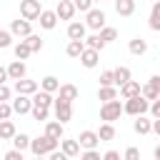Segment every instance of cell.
<instances>
[{"label":"cell","mask_w":160,"mask_h":160,"mask_svg":"<svg viewBox=\"0 0 160 160\" xmlns=\"http://www.w3.org/2000/svg\"><path fill=\"white\" fill-rule=\"evenodd\" d=\"M148 25H150V30L160 32V0L152 2V10H150V18H148Z\"/></svg>","instance_id":"7402d4cb"},{"label":"cell","mask_w":160,"mask_h":160,"mask_svg":"<svg viewBox=\"0 0 160 160\" xmlns=\"http://www.w3.org/2000/svg\"><path fill=\"white\" fill-rule=\"evenodd\" d=\"M10 105H12V112L15 115H25V112L32 110V98L30 95H18L15 100H10Z\"/></svg>","instance_id":"52a82bcc"},{"label":"cell","mask_w":160,"mask_h":160,"mask_svg":"<svg viewBox=\"0 0 160 160\" xmlns=\"http://www.w3.org/2000/svg\"><path fill=\"white\" fill-rule=\"evenodd\" d=\"M115 85V72L112 70H102L100 72V88H110Z\"/></svg>","instance_id":"d590c367"},{"label":"cell","mask_w":160,"mask_h":160,"mask_svg":"<svg viewBox=\"0 0 160 160\" xmlns=\"http://www.w3.org/2000/svg\"><path fill=\"white\" fill-rule=\"evenodd\" d=\"M105 45H108V42L100 38V32H95V35H88V38H85V48H92V50H98V52H100Z\"/></svg>","instance_id":"4dcf8cb0"},{"label":"cell","mask_w":160,"mask_h":160,"mask_svg":"<svg viewBox=\"0 0 160 160\" xmlns=\"http://www.w3.org/2000/svg\"><path fill=\"white\" fill-rule=\"evenodd\" d=\"M98 98H100L102 102L118 100V88H115V85H110V88H100V90H98Z\"/></svg>","instance_id":"d6a6232c"},{"label":"cell","mask_w":160,"mask_h":160,"mask_svg":"<svg viewBox=\"0 0 160 160\" xmlns=\"http://www.w3.org/2000/svg\"><path fill=\"white\" fill-rule=\"evenodd\" d=\"M8 75H10V80H22V78L28 75V65H25L22 60H12V62L8 65Z\"/></svg>","instance_id":"4fadbf2b"},{"label":"cell","mask_w":160,"mask_h":160,"mask_svg":"<svg viewBox=\"0 0 160 160\" xmlns=\"http://www.w3.org/2000/svg\"><path fill=\"white\" fill-rule=\"evenodd\" d=\"M30 142H32V138L25 135V132H15V138H12V148L15 150H28Z\"/></svg>","instance_id":"f546056e"},{"label":"cell","mask_w":160,"mask_h":160,"mask_svg":"<svg viewBox=\"0 0 160 160\" xmlns=\"http://www.w3.org/2000/svg\"><path fill=\"white\" fill-rule=\"evenodd\" d=\"M152 132L160 138V118H158V120H152Z\"/></svg>","instance_id":"f907efd6"},{"label":"cell","mask_w":160,"mask_h":160,"mask_svg":"<svg viewBox=\"0 0 160 160\" xmlns=\"http://www.w3.org/2000/svg\"><path fill=\"white\" fill-rule=\"evenodd\" d=\"M45 135H50L55 140H62V122L60 120H48L45 122Z\"/></svg>","instance_id":"44dd1931"},{"label":"cell","mask_w":160,"mask_h":160,"mask_svg":"<svg viewBox=\"0 0 160 160\" xmlns=\"http://www.w3.org/2000/svg\"><path fill=\"white\" fill-rule=\"evenodd\" d=\"M122 108H125V112H128V115L138 118V115H145V112L150 110V100H145L142 95H138V98L125 100V102H122Z\"/></svg>","instance_id":"7a4b0ae2"},{"label":"cell","mask_w":160,"mask_h":160,"mask_svg":"<svg viewBox=\"0 0 160 160\" xmlns=\"http://www.w3.org/2000/svg\"><path fill=\"white\" fill-rule=\"evenodd\" d=\"M95 2H105V0H95Z\"/></svg>","instance_id":"11a10c76"},{"label":"cell","mask_w":160,"mask_h":160,"mask_svg":"<svg viewBox=\"0 0 160 160\" xmlns=\"http://www.w3.org/2000/svg\"><path fill=\"white\" fill-rule=\"evenodd\" d=\"M5 160H22V150H15V148L8 150L5 152Z\"/></svg>","instance_id":"f6af8a7d"},{"label":"cell","mask_w":160,"mask_h":160,"mask_svg":"<svg viewBox=\"0 0 160 160\" xmlns=\"http://www.w3.org/2000/svg\"><path fill=\"white\" fill-rule=\"evenodd\" d=\"M150 112H152V118H155V120L160 118V98H158V100H152V105H150Z\"/></svg>","instance_id":"bcb514c9"},{"label":"cell","mask_w":160,"mask_h":160,"mask_svg":"<svg viewBox=\"0 0 160 160\" xmlns=\"http://www.w3.org/2000/svg\"><path fill=\"white\" fill-rule=\"evenodd\" d=\"M112 72H115V88H120V85H125L128 80H132V78H130V68H125V65L115 68Z\"/></svg>","instance_id":"83f0119b"},{"label":"cell","mask_w":160,"mask_h":160,"mask_svg":"<svg viewBox=\"0 0 160 160\" xmlns=\"http://www.w3.org/2000/svg\"><path fill=\"white\" fill-rule=\"evenodd\" d=\"M78 142H80V148H85V150H95L98 142H100V135H98L95 130H82V132L78 135Z\"/></svg>","instance_id":"ba28073f"},{"label":"cell","mask_w":160,"mask_h":160,"mask_svg":"<svg viewBox=\"0 0 160 160\" xmlns=\"http://www.w3.org/2000/svg\"><path fill=\"white\" fill-rule=\"evenodd\" d=\"M122 160H140V150L138 148H128L125 155H122Z\"/></svg>","instance_id":"b9f144b4"},{"label":"cell","mask_w":160,"mask_h":160,"mask_svg":"<svg viewBox=\"0 0 160 160\" xmlns=\"http://www.w3.org/2000/svg\"><path fill=\"white\" fill-rule=\"evenodd\" d=\"M52 102H55V98H52V92H45V90H38V92L32 95V105H38V108H52Z\"/></svg>","instance_id":"e0dca14e"},{"label":"cell","mask_w":160,"mask_h":160,"mask_svg":"<svg viewBox=\"0 0 160 160\" xmlns=\"http://www.w3.org/2000/svg\"><path fill=\"white\" fill-rule=\"evenodd\" d=\"M40 12H42L40 0H20V18H25V20H38Z\"/></svg>","instance_id":"5b68a950"},{"label":"cell","mask_w":160,"mask_h":160,"mask_svg":"<svg viewBox=\"0 0 160 160\" xmlns=\"http://www.w3.org/2000/svg\"><path fill=\"white\" fill-rule=\"evenodd\" d=\"M58 98H62V100H68V102H72L75 98H78V88L75 85H60V90H58Z\"/></svg>","instance_id":"f1b7e54d"},{"label":"cell","mask_w":160,"mask_h":160,"mask_svg":"<svg viewBox=\"0 0 160 160\" xmlns=\"http://www.w3.org/2000/svg\"><path fill=\"white\" fill-rule=\"evenodd\" d=\"M102 160H122V158H120V152H118V150H108V152L102 155Z\"/></svg>","instance_id":"c3c4849f"},{"label":"cell","mask_w":160,"mask_h":160,"mask_svg":"<svg viewBox=\"0 0 160 160\" xmlns=\"http://www.w3.org/2000/svg\"><path fill=\"white\" fill-rule=\"evenodd\" d=\"M10 32H12V35H18V38H28V35L32 32V25H30V20L18 18V20H12V22H10Z\"/></svg>","instance_id":"9c48e42d"},{"label":"cell","mask_w":160,"mask_h":160,"mask_svg":"<svg viewBox=\"0 0 160 160\" xmlns=\"http://www.w3.org/2000/svg\"><path fill=\"white\" fill-rule=\"evenodd\" d=\"M55 12H58L60 20H72V15H75V5H72V0H60L58 8H55Z\"/></svg>","instance_id":"5bb4252c"},{"label":"cell","mask_w":160,"mask_h":160,"mask_svg":"<svg viewBox=\"0 0 160 160\" xmlns=\"http://www.w3.org/2000/svg\"><path fill=\"white\" fill-rule=\"evenodd\" d=\"M38 90H40V85H38L35 80H28V78L15 80V92H18V95H30V98H32Z\"/></svg>","instance_id":"30bf717a"},{"label":"cell","mask_w":160,"mask_h":160,"mask_svg":"<svg viewBox=\"0 0 160 160\" xmlns=\"http://www.w3.org/2000/svg\"><path fill=\"white\" fill-rule=\"evenodd\" d=\"M35 160H45V155H38V158H35Z\"/></svg>","instance_id":"f5cc1de1"},{"label":"cell","mask_w":160,"mask_h":160,"mask_svg":"<svg viewBox=\"0 0 160 160\" xmlns=\"http://www.w3.org/2000/svg\"><path fill=\"white\" fill-rule=\"evenodd\" d=\"M52 112H55V120H60V122L65 125V122L72 118V102H68V100H62V98H55Z\"/></svg>","instance_id":"277c9868"},{"label":"cell","mask_w":160,"mask_h":160,"mask_svg":"<svg viewBox=\"0 0 160 160\" xmlns=\"http://www.w3.org/2000/svg\"><path fill=\"white\" fill-rule=\"evenodd\" d=\"M40 90H45V92H58V90H60V80H58L55 75H45V78L40 80Z\"/></svg>","instance_id":"cb8c5ba5"},{"label":"cell","mask_w":160,"mask_h":160,"mask_svg":"<svg viewBox=\"0 0 160 160\" xmlns=\"http://www.w3.org/2000/svg\"><path fill=\"white\" fill-rule=\"evenodd\" d=\"M158 88H160V75H158Z\"/></svg>","instance_id":"db71d44e"},{"label":"cell","mask_w":160,"mask_h":160,"mask_svg":"<svg viewBox=\"0 0 160 160\" xmlns=\"http://www.w3.org/2000/svg\"><path fill=\"white\" fill-rule=\"evenodd\" d=\"M12 45V32L10 30H0V48H10Z\"/></svg>","instance_id":"ab89813d"},{"label":"cell","mask_w":160,"mask_h":160,"mask_svg":"<svg viewBox=\"0 0 160 160\" xmlns=\"http://www.w3.org/2000/svg\"><path fill=\"white\" fill-rule=\"evenodd\" d=\"M98 135H100V142L112 140V138H115V128H112V122H102L100 130H98Z\"/></svg>","instance_id":"836d02e7"},{"label":"cell","mask_w":160,"mask_h":160,"mask_svg":"<svg viewBox=\"0 0 160 160\" xmlns=\"http://www.w3.org/2000/svg\"><path fill=\"white\" fill-rule=\"evenodd\" d=\"M12 52H15V58H18V60H28V58L32 55V50H30V45H28L25 40H20V42L12 48Z\"/></svg>","instance_id":"1f68e13d"},{"label":"cell","mask_w":160,"mask_h":160,"mask_svg":"<svg viewBox=\"0 0 160 160\" xmlns=\"http://www.w3.org/2000/svg\"><path fill=\"white\" fill-rule=\"evenodd\" d=\"M12 115V105L10 102H0V120H10Z\"/></svg>","instance_id":"60d3db41"},{"label":"cell","mask_w":160,"mask_h":160,"mask_svg":"<svg viewBox=\"0 0 160 160\" xmlns=\"http://www.w3.org/2000/svg\"><path fill=\"white\" fill-rule=\"evenodd\" d=\"M105 20H108V18H105V12H102V10H98V8H92V10H88V12H85V25H88L90 30H98V32H100V30L105 28Z\"/></svg>","instance_id":"8992f818"},{"label":"cell","mask_w":160,"mask_h":160,"mask_svg":"<svg viewBox=\"0 0 160 160\" xmlns=\"http://www.w3.org/2000/svg\"><path fill=\"white\" fill-rule=\"evenodd\" d=\"M132 130L138 135H148V132H152V120H148L145 115H138L135 122H132Z\"/></svg>","instance_id":"ac0fdd59"},{"label":"cell","mask_w":160,"mask_h":160,"mask_svg":"<svg viewBox=\"0 0 160 160\" xmlns=\"http://www.w3.org/2000/svg\"><path fill=\"white\" fill-rule=\"evenodd\" d=\"M5 80H10V75H8V68H2V65H0V85H2Z\"/></svg>","instance_id":"681fc988"},{"label":"cell","mask_w":160,"mask_h":160,"mask_svg":"<svg viewBox=\"0 0 160 160\" xmlns=\"http://www.w3.org/2000/svg\"><path fill=\"white\" fill-rule=\"evenodd\" d=\"M128 50H130L132 55H145V52H148V40H142V38H132V40L128 42Z\"/></svg>","instance_id":"603a6c76"},{"label":"cell","mask_w":160,"mask_h":160,"mask_svg":"<svg viewBox=\"0 0 160 160\" xmlns=\"http://www.w3.org/2000/svg\"><path fill=\"white\" fill-rule=\"evenodd\" d=\"M38 20H40V28H42V30H55V25H58L60 18H58L55 10H42Z\"/></svg>","instance_id":"7c38bea8"},{"label":"cell","mask_w":160,"mask_h":160,"mask_svg":"<svg viewBox=\"0 0 160 160\" xmlns=\"http://www.w3.org/2000/svg\"><path fill=\"white\" fill-rule=\"evenodd\" d=\"M48 160H70V158H68V155H65V152H62V150H52V152H50V158H48Z\"/></svg>","instance_id":"7dc6e473"},{"label":"cell","mask_w":160,"mask_h":160,"mask_svg":"<svg viewBox=\"0 0 160 160\" xmlns=\"http://www.w3.org/2000/svg\"><path fill=\"white\" fill-rule=\"evenodd\" d=\"M140 90H142V85H140L138 80H128L125 85H120V95H122L125 100H130V98H138V95H140Z\"/></svg>","instance_id":"9a60e30c"},{"label":"cell","mask_w":160,"mask_h":160,"mask_svg":"<svg viewBox=\"0 0 160 160\" xmlns=\"http://www.w3.org/2000/svg\"><path fill=\"white\" fill-rule=\"evenodd\" d=\"M60 150H62L68 158H75V155H80V142H78V140L62 138V140H60Z\"/></svg>","instance_id":"d6986e66"},{"label":"cell","mask_w":160,"mask_h":160,"mask_svg":"<svg viewBox=\"0 0 160 160\" xmlns=\"http://www.w3.org/2000/svg\"><path fill=\"white\" fill-rule=\"evenodd\" d=\"M58 145H60V140H55V138H50V135H40V138H32L30 150H32V155L38 158V155H50L52 150H58Z\"/></svg>","instance_id":"6da1fadb"},{"label":"cell","mask_w":160,"mask_h":160,"mask_svg":"<svg viewBox=\"0 0 160 160\" xmlns=\"http://www.w3.org/2000/svg\"><path fill=\"white\" fill-rule=\"evenodd\" d=\"M32 118L40 122V120H48V115H50V108H38V105H32Z\"/></svg>","instance_id":"8d00e7d4"},{"label":"cell","mask_w":160,"mask_h":160,"mask_svg":"<svg viewBox=\"0 0 160 160\" xmlns=\"http://www.w3.org/2000/svg\"><path fill=\"white\" fill-rule=\"evenodd\" d=\"M100 38H102L105 42H112V40L118 38V30H115V28H108V25H105V28L100 30Z\"/></svg>","instance_id":"74e56055"},{"label":"cell","mask_w":160,"mask_h":160,"mask_svg":"<svg viewBox=\"0 0 160 160\" xmlns=\"http://www.w3.org/2000/svg\"><path fill=\"white\" fill-rule=\"evenodd\" d=\"M92 2H95V0H72L75 10H80V12H88V10H92Z\"/></svg>","instance_id":"f35d334b"},{"label":"cell","mask_w":160,"mask_h":160,"mask_svg":"<svg viewBox=\"0 0 160 160\" xmlns=\"http://www.w3.org/2000/svg\"><path fill=\"white\" fill-rule=\"evenodd\" d=\"M15 122L12 120H0V140H12L15 138Z\"/></svg>","instance_id":"484cf974"},{"label":"cell","mask_w":160,"mask_h":160,"mask_svg":"<svg viewBox=\"0 0 160 160\" xmlns=\"http://www.w3.org/2000/svg\"><path fill=\"white\" fill-rule=\"evenodd\" d=\"M25 42L30 45V50H32V52L42 50V38H40V35H35V32H30V35L25 38Z\"/></svg>","instance_id":"e575fe53"},{"label":"cell","mask_w":160,"mask_h":160,"mask_svg":"<svg viewBox=\"0 0 160 160\" xmlns=\"http://www.w3.org/2000/svg\"><path fill=\"white\" fill-rule=\"evenodd\" d=\"M80 160H102V155H100L98 150H85V152L80 155Z\"/></svg>","instance_id":"7bdbcfd3"},{"label":"cell","mask_w":160,"mask_h":160,"mask_svg":"<svg viewBox=\"0 0 160 160\" xmlns=\"http://www.w3.org/2000/svg\"><path fill=\"white\" fill-rule=\"evenodd\" d=\"M152 155H155V160H160V145L155 148V152H152Z\"/></svg>","instance_id":"816d5d0a"},{"label":"cell","mask_w":160,"mask_h":160,"mask_svg":"<svg viewBox=\"0 0 160 160\" xmlns=\"http://www.w3.org/2000/svg\"><path fill=\"white\" fill-rule=\"evenodd\" d=\"M115 12L122 18H130L135 12V0H115Z\"/></svg>","instance_id":"ffe728a7"},{"label":"cell","mask_w":160,"mask_h":160,"mask_svg":"<svg viewBox=\"0 0 160 160\" xmlns=\"http://www.w3.org/2000/svg\"><path fill=\"white\" fill-rule=\"evenodd\" d=\"M85 32H88L85 22H70L68 25V38L70 40H85Z\"/></svg>","instance_id":"2e32d148"},{"label":"cell","mask_w":160,"mask_h":160,"mask_svg":"<svg viewBox=\"0 0 160 160\" xmlns=\"http://www.w3.org/2000/svg\"><path fill=\"white\" fill-rule=\"evenodd\" d=\"M122 112H125L122 102H120V100H110V102H102V108H100V120L112 122V120H118Z\"/></svg>","instance_id":"3957f363"},{"label":"cell","mask_w":160,"mask_h":160,"mask_svg":"<svg viewBox=\"0 0 160 160\" xmlns=\"http://www.w3.org/2000/svg\"><path fill=\"white\" fill-rule=\"evenodd\" d=\"M10 95H12V90L2 82V85H0V102H8V100H10Z\"/></svg>","instance_id":"ee69618b"},{"label":"cell","mask_w":160,"mask_h":160,"mask_svg":"<svg viewBox=\"0 0 160 160\" xmlns=\"http://www.w3.org/2000/svg\"><path fill=\"white\" fill-rule=\"evenodd\" d=\"M80 62H82V68L92 70V68H98V62H100V52L92 50V48H85L82 55H80Z\"/></svg>","instance_id":"8fae6325"},{"label":"cell","mask_w":160,"mask_h":160,"mask_svg":"<svg viewBox=\"0 0 160 160\" xmlns=\"http://www.w3.org/2000/svg\"><path fill=\"white\" fill-rule=\"evenodd\" d=\"M82 50H85V40H70V42H68V48H65L68 58H80V55H82Z\"/></svg>","instance_id":"4316f807"},{"label":"cell","mask_w":160,"mask_h":160,"mask_svg":"<svg viewBox=\"0 0 160 160\" xmlns=\"http://www.w3.org/2000/svg\"><path fill=\"white\" fill-rule=\"evenodd\" d=\"M140 95L145 98V100H158L160 98V88L152 82V80H148L145 85H142V90H140Z\"/></svg>","instance_id":"d4e9b609"}]
</instances>
